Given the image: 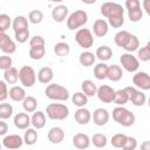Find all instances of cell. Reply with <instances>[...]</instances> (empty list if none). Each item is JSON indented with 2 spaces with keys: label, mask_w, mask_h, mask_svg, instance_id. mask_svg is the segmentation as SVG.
<instances>
[{
  "label": "cell",
  "mask_w": 150,
  "mask_h": 150,
  "mask_svg": "<svg viewBox=\"0 0 150 150\" xmlns=\"http://www.w3.org/2000/svg\"><path fill=\"white\" fill-rule=\"evenodd\" d=\"M45 95L52 100V101H60L64 102L69 98V91L66 87L57 84V83H50L45 89Z\"/></svg>",
  "instance_id": "1"
},
{
  "label": "cell",
  "mask_w": 150,
  "mask_h": 150,
  "mask_svg": "<svg viewBox=\"0 0 150 150\" xmlns=\"http://www.w3.org/2000/svg\"><path fill=\"white\" fill-rule=\"evenodd\" d=\"M112 118L115 122L123 127H131L136 121L135 115L124 107H116L112 110Z\"/></svg>",
  "instance_id": "2"
},
{
  "label": "cell",
  "mask_w": 150,
  "mask_h": 150,
  "mask_svg": "<svg viewBox=\"0 0 150 150\" xmlns=\"http://www.w3.org/2000/svg\"><path fill=\"white\" fill-rule=\"evenodd\" d=\"M46 114L50 120L62 121L69 115V108L63 103H50L46 107Z\"/></svg>",
  "instance_id": "3"
},
{
  "label": "cell",
  "mask_w": 150,
  "mask_h": 150,
  "mask_svg": "<svg viewBox=\"0 0 150 150\" xmlns=\"http://www.w3.org/2000/svg\"><path fill=\"white\" fill-rule=\"evenodd\" d=\"M101 14L109 19H116V18H124V9L122 5L117 2H103L101 5Z\"/></svg>",
  "instance_id": "4"
},
{
  "label": "cell",
  "mask_w": 150,
  "mask_h": 150,
  "mask_svg": "<svg viewBox=\"0 0 150 150\" xmlns=\"http://www.w3.org/2000/svg\"><path fill=\"white\" fill-rule=\"evenodd\" d=\"M87 21H88V14L82 9H77L68 16L67 27L70 30H75V29H79L80 27L84 26L87 23Z\"/></svg>",
  "instance_id": "5"
},
{
  "label": "cell",
  "mask_w": 150,
  "mask_h": 150,
  "mask_svg": "<svg viewBox=\"0 0 150 150\" xmlns=\"http://www.w3.org/2000/svg\"><path fill=\"white\" fill-rule=\"evenodd\" d=\"M19 80L21 84L26 88H30L36 82V74L35 70L30 66H23L19 70Z\"/></svg>",
  "instance_id": "6"
},
{
  "label": "cell",
  "mask_w": 150,
  "mask_h": 150,
  "mask_svg": "<svg viewBox=\"0 0 150 150\" xmlns=\"http://www.w3.org/2000/svg\"><path fill=\"white\" fill-rule=\"evenodd\" d=\"M75 41L77 42V45L81 48L88 49L94 45L93 33L88 28H80L75 34Z\"/></svg>",
  "instance_id": "7"
},
{
  "label": "cell",
  "mask_w": 150,
  "mask_h": 150,
  "mask_svg": "<svg viewBox=\"0 0 150 150\" xmlns=\"http://www.w3.org/2000/svg\"><path fill=\"white\" fill-rule=\"evenodd\" d=\"M121 66L129 73H137V69L139 67V61L136 56H134L131 53H124L120 57Z\"/></svg>",
  "instance_id": "8"
},
{
  "label": "cell",
  "mask_w": 150,
  "mask_h": 150,
  "mask_svg": "<svg viewBox=\"0 0 150 150\" xmlns=\"http://www.w3.org/2000/svg\"><path fill=\"white\" fill-rule=\"evenodd\" d=\"M124 90L127 91L128 96H129V101L135 105V107H142L145 101H146V97H145V94L135 88V87H125Z\"/></svg>",
  "instance_id": "9"
},
{
  "label": "cell",
  "mask_w": 150,
  "mask_h": 150,
  "mask_svg": "<svg viewBox=\"0 0 150 150\" xmlns=\"http://www.w3.org/2000/svg\"><path fill=\"white\" fill-rule=\"evenodd\" d=\"M132 83L141 90H150V75L145 71H137L132 76Z\"/></svg>",
  "instance_id": "10"
},
{
  "label": "cell",
  "mask_w": 150,
  "mask_h": 150,
  "mask_svg": "<svg viewBox=\"0 0 150 150\" xmlns=\"http://www.w3.org/2000/svg\"><path fill=\"white\" fill-rule=\"evenodd\" d=\"M23 137H21L20 135L16 134H12V135H7L2 138V145L8 149V150H15L22 146L23 144Z\"/></svg>",
  "instance_id": "11"
},
{
  "label": "cell",
  "mask_w": 150,
  "mask_h": 150,
  "mask_svg": "<svg viewBox=\"0 0 150 150\" xmlns=\"http://www.w3.org/2000/svg\"><path fill=\"white\" fill-rule=\"evenodd\" d=\"M115 93L116 90H114L110 86L107 84H102L101 87L97 88V97L101 102L103 103H111L114 102V97H115Z\"/></svg>",
  "instance_id": "12"
},
{
  "label": "cell",
  "mask_w": 150,
  "mask_h": 150,
  "mask_svg": "<svg viewBox=\"0 0 150 150\" xmlns=\"http://www.w3.org/2000/svg\"><path fill=\"white\" fill-rule=\"evenodd\" d=\"M0 49L5 54H13L16 50L15 42L6 33H0Z\"/></svg>",
  "instance_id": "13"
},
{
  "label": "cell",
  "mask_w": 150,
  "mask_h": 150,
  "mask_svg": "<svg viewBox=\"0 0 150 150\" xmlns=\"http://www.w3.org/2000/svg\"><path fill=\"white\" fill-rule=\"evenodd\" d=\"M91 117H93L94 123H95L97 127H103V125H105V124L108 123L110 115H109V112H108L107 109L97 108L96 110H94Z\"/></svg>",
  "instance_id": "14"
},
{
  "label": "cell",
  "mask_w": 150,
  "mask_h": 150,
  "mask_svg": "<svg viewBox=\"0 0 150 150\" xmlns=\"http://www.w3.org/2000/svg\"><path fill=\"white\" fill-rule=\"evenodd\" d=\"M91 143V138L87 135V134H83V132H79L76 135L73 136V145L80 150H84V149H88L89 145Z\"/></svg>",
  "instance_id": "15"
},
{
  "label": "cell",
  "mask_w": 150,
  "mask_h": 150,
  "mask_svg": "<svg viewBox=\"0 0 150 150\" xmlns=\"http://www.w3.org/2000/svg\"><path fill=\"white\" fill-rule=\"evenodd\" d=\"M13 123L18 129L26 130L32 124V120L27 112H18L13 118Z\"/></svg>",
  "instance_id": "16"
},
{
  "label": "cell",
  "mask_w": 150,
  "mask_h": 150,
  "mask_svg": "<svg viewBox=\"0 0 150 150\" xmlns=\"http://www.w3.org/2000/svg\"><path fill=\"white\" fill-rule=\"evenodd\" d=\"M108 30H109V23L104 19H97L93 23V32L98 38L105 36L108 34Z\"/></svg>",
  "instance_id": "17"
},
{
  "label": "cell",
  "mask_w": 150,
  "mask_h": 150,
  "mask_svg": "<svg viewBox=\"0 0 150 150\" xmlns=\"http://www.w3.org/2000/svg\"><path fill=\"white\" fill-rule=\"evenodd\" d=\"M64 139V131L60 127H53L48 131V141L53 144H60Z\"/></svg>",
  "instance_id": "18"
},
{
  "label": "cell",
  "mask_w": 150,
  "mask_h": 150,
  "mask_svg": "<svg viewBox=\"0 0 150 150\" xmlns=\"http://www.w3.org/2000/svg\"><path fill=\"white\" fill-rule=\"evenodd\" d=\"M52 18L56 22H63L66 19H68V7L64 5L55 6L52 11Z\"/></svg>",
  "instance_id": "19"
},
{
  "label": "cell",
  "mask_w": 150,
  "mask_h": 150,
  "mask_svg": "<svg viewBox=\"0 0 150 150\" xmlns=\"http://www.w3.org/2000/svg\"><path fill=\"white\" fill-rule=\"evenodd\" d=\"M74 118H75V121H76L79 124L84 125V124H88V123L90 122V120H91V114H90V111H89L88 109H86V108H79V109L75 111V114H74Z\"/></svg>",
  "instance_id": "20"
},
{
  "label": "cell",
  "mask_w": 150,
  "mask_h": 150,
  "mask_svg": "<svg viewBox=\"0 0 150 150\" xmlns=\"http://www.w3.org/2000/svg\"><path fill=\"white\" fill-rule=\"evenodd\" d=\"M54 77V71L50 67H42L39 71H38V80L40 83L43 84H48L52 82Z\"/></svg>",
  "instance_id": "21"
},
{
  "label": "cell",
  "mask_w": 150,
  "mask_h": 150,
  "mask_svg": "<svg viewBox=\"0 0 150 150\" xmlns=\"http://www.w3.org/2000/svg\"><path fill=\"white\" fill-rule=\"evenodd\" d=\"M30 120H32V125L34 129H42L46 125V114L43 111L38 110L33 112Z\"/></svg>",
  "instance_id": "22"
},
{
  "label": "cell",
  "mask_w": 150,
  "mask_h": 150,
  "mask_svg": "<svg viewBox=\"0 0 150 150\" xmlns=\"http://www.w3.org/2000/svg\"><path fill=\"white\" fill-rule=\"evenodd\" d=\"M9 97L15 102H23V100L27 97L26 90L20 86H13L9 89Z\"/></svg>",
  "instance_id": "23"
},
{
  "label": "cell",
  "mask_w": 150,
  "mask_h": 150,
  "mask_svg": "<svg viewBox=\"0 0 150 150\" xmlns=\"http://www.w3.org/2000/svg\"><path fill=\"white\" fill-rule=\"evenodd\" d=\"M131 35H132V34L129 33L128 30H120V32H117V33L115 34V38H114L116 46H118V47H121V48L124 49V47H125L127 43L129 42Z\"/></svg>",
  "instance_id": "24"
},
{
  "label": "cell",
  "mask_w": 150,
  "mask_h": 150,
  "mask_svg": "<svg viewBox=\"0 0 150 150\" xmlns=\"http://www.w3.org/2000/svg\"><path fill=\"white\" fill-rule=\"evenodd\" d=\"M95 60H96V55L89 50H86L83 53L80 54L79 56V62L81 66L83 67H90L95 63Z\"/></svg>",
  "instance_id": "25"
},
{
  "label": "cell",
  "mask_w": 150,
  "mask_h": 150,
  "mask_svg": "<svg viewBox=\"0 0 150 150\" xmlns=\"http://www.w3.org/2000/svg\"><path fill=\"white\" fill-rule=\"evenodd\" d=\"M123 76V70L121 68V66L118 64H111L108 68V79L112 82H117L122 79Z\"/></svg>",
  "instance_id": "26"
},
{
  "label": "cell",
  "mask_w": 150,
  "mask_h": 150,
  "mask_svg": "<svg viewBox=\"0 0 150 150\" xmlns=\"http://www.w3.org/2000/svg\"><path fill=\"white\" fill-rule=\"evenodd\" d=\"M81 89H82V93L88 97H91L97 94V87L91 80H84L81 83Z\"/></svg>",
  "instance_id": "27"
},
{
  "label": "cell",
  "mask_w": 150,
  "mask_h": 150,
  "mask_svg": "<svg viewBox=\"0 0 150 150\" xmlns=\"http://www.w3.org/2000/svg\"><path fill=\"white\" fill-rule=\"evenodd\" d=\"M19 80V70L15 67H11L9 69L4 71V81L8 84H15Z\"/></svg>",
  "instance_id": "28"
},
{
  "label": "cell",
  "mask_w": 150,
  "mask_h": 150,
  "mask_svg": "<svg viewBox=\"0 0 150 150\" xmlns=\"http://www.w3.org/2000/svg\"><path fill=\"white\" fill-rule=\"evenodd\" d=\"M12 27H13L14 33L23 30V29H28V20L23 15H18V16H15L13 19Z\"/></svg>",
  "instance_id": "29"
},
{
  "label": "cell",
  "mask_w": 150,
  "mask_h": 150,
  "mask_svg": "<svg viewBox=\"0 0 150 150\" xmlns=\"http://www.w3.org/2000/svg\"><path fill=\"white\" fill-rule=\"evenodd\" d=\"M96 57L98 60H101V62H104V61H108L111 59L112 56V50L110 47L108 46H100L97 49H96V53H95Z\"/></svg>",
  "instance_id": "30"
},
{
  "label": "cell",
  "mask_w": 150,
  "mask_h": 150,
  "mask_svg": "<svg viewBox=\"0 0 150 150\" xmlns=\"http://www.w3.org/2000/svg\"><path fill=\"white\" fill-rule=\"evenodd\" d=\"M108 68L109 66L104 62H100L94 67V76L97 80H104L108 79Z\"/></svg>",
  "instance_id": "31"
},
{
  "label": "cell",
  "mask_w": 150,
  "mask_h": 150,
  "mask_svg": "<svg viewBox=\"0 0 150 150\" xmlns=\"http://www.w3.org/2000/svg\"><path fill=\"white\" fill-rule=\"evenodd\" d=\"M36 141H38L36 129H34V128L26 129L25 135H23V142H25V144H27V145H34L36 143Z\"/></svg>",
  "instance_id": "32"
},
{
  "label": "cell",
  "mask_w": 150,
  "mask_h": 150,
  "mask_svg": "<svg viewBox=\"0 0 150 150\" xmlns=\"http://www.w3.org/2000/svg\"><path fill=\"white\" fill-rule=\"evenodd\" d=\"M22 107L26 112H35L38 108V101L34 96H27L22 102Z\"/></svg>",
  "instance_id": "33"
},
{
  "label": "cell",
  "mask_w": 150,
  "mask_h": 150,
  "mask_svg": "<svg viewBox=\"0 0 150 150\" xmlns=\"http://www.w3.org/2000/svg\"><path fill=\"white\" fill-rule=\"evenodd\" d=\"M71 102L74 105H76L79 108H84V105L88 103V96H86L82 91H77V93L73 94Z\"/></svg>",
  "instance_id": "34"
},
{
  "label": "cell",
  "mask_w": 150,
  "mask_h": 150,
  "mask_svg": "<svg viewBox=\"0 0 150 150\" xmlns=\"http://www.w3.org/2000/svg\"><path fill=\"white\" fill-rule=\"evenodd\" d=\"M54 53L56 54V56H60V57L67 56L70 53V47L66 42H57L54 46Z\"/></svg>",
  "instance_id": "35"
},
{
  "label": "cell",
  "mask_w": 150,
  "mask_h": 150,
  "mask_svg": "<svg viewBox=\"0 0 150 150\" xmlns=\"http://www.w3.org/2000/svg\"><path fill=\"white\" fill-rule=\"evenodd\" d=\"M128 101H129V96H128V94L124 89L116 90L115 97H114V103L115 104H117L118 107H123Z\"/></svg>",
  "instance_id": "36"
},
{
  "label": "cell",
  "mask_w": 150,
  "mask_h": 150,
  "mask_svg": "<svg viewBox=\"0 0 150 150\" xmlns=\"http://www.w3.org/2000/svg\"><path fill=\"white\" fill-rule=\"evenodd\" d=\"M91 143L96 148H104L107 145V143H108V139H107V136L104 134L97 132V134H94L91 136Z\"/></svg>",
  "instance_id": "37"
},
{
  "label": "cell",
  "mask_w": 150,
  "mask_h": 150,
  "mask_svg": "<svg viewBox=\"0 0 150 150\" xmlns=\"http://www.w3.org/2000/svg\"><path fill=\"white\" fill-rule=\"evenodd\" d=\"M127 138H128V136L124 135V134H116V135H114L111 137L110 143H111V145L114 148H118V149L121 148L122 149L124 146L125 142H127Z\"/></svg>",
  "instance_id": "38"
},
{
  "label": "cell",
  "mask_w": 150,
  "mask_h": 150,
  "mask_svg": "<svg viewBox=\"0 0 150 150\" xmlns=\"http://www.w3.org/2000/svg\"><path fill=\"white\" fill-rule=\"evenodd\" d=\"M29 57L33 60H41L46 54L45 47H30L29 48Z\"/></svg>",
  "instance_id": "39"
},
{
  "label": "cell",
  "mask_w": 150,
  "mask_h": 150,
  "mask_svg": "<svg viewBox=\"0 0 150 150\" xmlns=\"http://www.w3.org/2000/svg\"><path fill=\"white\" fill-rule=\"evenodd\" d=\"M28 20L30 23L33 25H38V23H41L42 20H43V13L39 9H33L29 12L28 14Z\"/></svg>",
  "instance_id": "40"
},
{
  "label": "cell",
  "mask_w": 150,
  "mask_h": 150,
  "mask_svg": "<svg viewBox=\"0 0 150 150\" xmlns=\"http://www.w3.org/2000/svg\"><path fill=\"white\" fill-rule=\"evenodd\" d=\"M13 115V107L9 103H1L0 104V118L7 120Z\"/></svg>",
  "instance_id": "41"
},
{
  "label": "cell",
  "mask_w": 150,
  "mask_h": 150,
  "mask_svg": "<svg viewBox=\"0 0 150 150\" xmlns=\"http://www.w3.org/2000/svg\"><path fill=\"white\" fill-rule=\"evenodd\" d=\"M128 18L131 22L141 21V19L143 18V9H141V7H137V8L128 11Z\"/></svg>",
  "instance_id": "42"
},
{
  "label": "cell",
  "mask_w": 150,
  "mask_h": 150,
  "mask_svg": "<svg viewBox=\"0 0 150 150\" xmlns=\"http://www.w3.org/2000/svg\"><path fill=\"white\" fill-rule=\"evenodd\" d=\"M138 47H139V40H138V38L136 36V35H131V38H130V40H129V42L127 43V46L124 47V49L128 52V53H132V52H135V50H138Z\"/></svg>",
  "instance_id": "43"
},
{
  "label": "cell",
  "mask_w": 150,
  "mask_h": 150,
  "mask_svg": "<svg viewBox=\"0 0 150 150\" xmlns=\"http://www.w3.org/2000/svg\"><path fill=\"white\" fill-rule=\"evenodd\" d=\"M12 23H13V21L11 20L9 15H7V14H0V30H1V33H5L9 28V26Z\"/></svg>",
  "instance_id": "44"
},
{
  "label": "cell",
  "mask_w": 150,
  "mask_h": 150,
  "mask_svg": "<svg viewBox=\"0 0 150 150\" xmlns=\"http://www.w3.org/2000/svg\"><path fill=\"white\" fill-rule=\"evenodd\" d=\"M29 35H30L29 29H23V30L14 33V38H15L16 42H19V43H25L26 41H28Z\"/></svg>",
  "instance_id": "45"
},
{
  "label": "cell",
  "mask_w": 150,
  "mask_h": 150,
  "mask_svg": "<svg viewBox=\"0 0 150 150\" xmlns=\"http://www.w3.org/2000/svg\"><path fill=\"white\" fill-rule=\"evenodd\" d=\"M12 64H13V60L11 56H8V55L0 56V69H2L5 71V70L9 69L11 67H13Z\"/></svg>",
  "instance_id": "46"
},
{
  "label": "cell",
  "mask_w": 150,
  "mask_h": 150,
  "mask_svg": "<svg viewBox=\"0 0 150 150\" xmlns=\"http://www.w3.org/2000/svg\"><path fill=\"white\" fill-rule=\"evenodd\" d=\"M137 59H138V61H142V62L150 61V52H149V49L146 47H141L137 50Z\"/></svg>",
  "instance_id": "47"
},
{
  "label": "cell",
  "mask_w": 150,
  "mask_h": 150,
  "mask_svg": "<svg viewBox=\"0 0 150 150\" xmlns=\"http://www.w3.org/2000/svg\"><path fill=\"white\" fill-rule=\"evenodd\" d=\"M30 47H45V39L41 35H35L29 40Z\"/></svg>",
  "instance_id": "48"
},
{
  "label": "cell",
  "mask_w": 150,
  "mask_h": 150,
  "mask_svg": "<svg viewBox=\"0 0 150 150\" xmlns=\"http://www.w3.org/2000/svg\"><path fill=\"white\" fill-rule=\"evenodd\" d=\"M136 148H137V139L135 137L128 136L127 142H125V144H124V146L122 149L123 150H135Z\"/></svg>",
  "instance_id": "49"
},
{
  "label": "cell",
  "mask_w": 150,
  "mask_h": 150,
  "mask_svg": "<svg viewBox=\"0 0 150 150\" xmlns=\"http://www.w3.org/2000/svg\"><path fill=\"white\" fill-rule=\"evenodd\" d=\"M8 96H9V90L7 89L6 82L2 80V81H0V101L4 102Z\"/></svg>",
  "instance_id": "50"
},
{
  "label": "cell",
  "mask_w": 150,
  "mask_h": 150,
  "mask_svg": "<svg viewBox=\"0 0 150 150\" xmlns=\"http://www.w3.org/2000/svg\"><path fill=\"white\" fill-rule=\"evenodd\" d=\"M125 7H127L128 11H130V9L141 7V2L138 0H127L125 1Z\"/></svg>",
  "instance_id": "51"
},
{
  "label": "cell",
  "mask_w": 150,
  "mask_h": 150,
  "mask_svg": "<svg viewBox=\"0 0 150 150\" xmlns=\"http://www.w3.org/2000/svg\"><path fill=\"white\" fill-rule=\"evenodd\" d=\"M7 131H8V125H7V123L4 122V120H1V121H0V135L5 137V135L7 134Z\"/></svg>",
  "instance_id": "52"
},
{
  "label": "cell",
  "mask_w": 150,
  "mask_h": 150,
  "mask_svg": "<svg viewBox=\"0 0 150 150\" xmlns=\"http://www.w3.org/2000/svg\"><path fill=\"white\" fill-rule=\"evenodd\" d=\"M143 9L150 16V0H144L143 1Z\"/></svg>",
  "instance_id": "53"
},
{
  "label": "cell",
  "mask_w": 150,
  "mask_h": 150,
  "mask_svg": "<svg viewBox=\"0 0 150 150\" xmlns=\"http://www.w3.org/2000/svg\"><path fill=\"white\" fill-rule=\"evenodd\" d=\"M141 150H150V141H144L141 144Z\"/></svg>",
  "instance_id": "54"
},
{
  "label": "cell",
  "mask_w": 150,
  "mask_h": 150,
  "mask_svg": "<svg viewBox=\"0 0 150 150\" xmlns=\"http://www.w3.org/2000/svg\"><path fill=\"white\" fill-rule=\"evenodd\" d=\"M145 47H146V48L149 49V52H150V40L148 41V43H146V46H145Z\"/></svg>",
  "instance_id": "55"
},
{
  "label": "cell",
  "mask_w": 150,
  "mask_h": 150,
  "mask_svg": "<svg viewBox=\"0 0 150 150\" xmlns=\"http://www.w3.org/2000/svg\"><path fill=\"white\" fill-rule=\"evenodd\" d=\"M148 105H149V108H150V97L148 98Z\"/></svg>",
  "instance_id": "56"
}]
</instances>
